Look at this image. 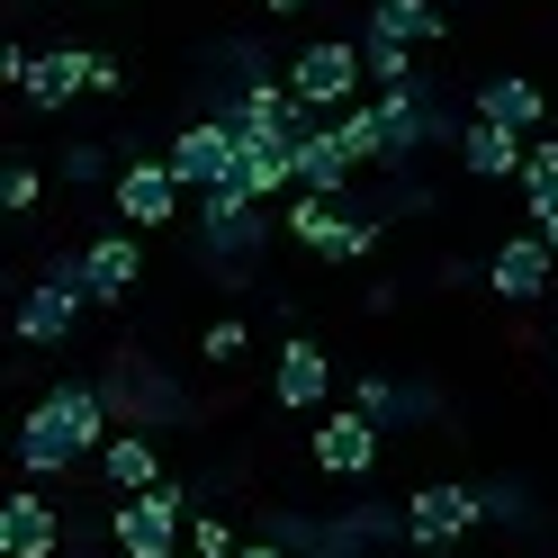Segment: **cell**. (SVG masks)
Wrapping results in <instances>:
<instances>
[{
	"instance_id": "1",
	"label": "cell",
	"mask_w": 558,
	"mask_h": 558,
	"mask_svg": "<svg viewBox=\"0 0 558 558\" xmlns=\"http://www.w3.org/2000/svg\"><path fill=\"white\" fill-rule=\"evenodd\" d=\"M109 424H118L109 388H90V378L46 388L37 405H27V424H19V469H27V486H46V477H63L73 460L109 450Z\"/></svg>"
},
{
	"instance_id": "2",
	"label": "cell",
	"mask_w": 558,
	"mask_h": 558,
	"mask_svg": "<svg viewBox=\"0 0 558 558\" xmlns=\"http://www.w3.org/2000/svg\"><path fill=\"white\" fill-rule=\"evenodd\" d=\"M369 118H378V145H388V171L424 162L441 135H450V145L469 135V118H450V109H441V90H424V73H414L405 90H378V99H369Z\"/></svg>"
},
{
	"instance_id": "3",
	"label": "cell",
	"mask_w": 558,
	"mask_h": 558,
	"mask_svg": "<svg viewBox=\"0 0 558 558\" xmlns=\"http://www.w3.org/2000/svg\"><path fill=\"white\" fill-rule=\"evenodd\" d=\"M109 541L118 558H181L190 549V486H145V496H118L109 513Z\"/></svg>"
},
{
	"instance_id": "4",
	"label": "cell",
	"mask_w": 558,
	"mask_h": 558,
	"mask_svg": "<svg viewBox=\"0 0 558 558\" xmlns=\"http://www.w3.org/2000/svg\"><path fill=\"white\" fill-rule=\"evenodd\" d=\"M361 73H369V54L361 37H316V46H298L289 54V90L306 99V109H361Z\"/></svg>"
},
{
	"instance_id": "5",
	"label": "cell",
	"mask_w": 558,
	"mask_h": 558,
	"mask_svg": "<svg viewBox=\"0 0 558 558\" xmlns=\"http://www.w3.org/2000/svg\"><path fill=\"white\" fill-rule=\"evenodd\" d=\"M289 234L325 262H369L378 253V217H342V198H289Z\"/></svg>"
},
{
	"instance_id": "6",
	"label": "cell",
	"mask_w": 558,
	"mask_h": 558,
	"mask_svg": "<svg viewBox=\"0 0 558 558\" xmlns=\"http://www.w3.org/2000/svg\"><path fill=\"white\" fill-rule=\"evenodd\" d=\"M82 306H90V289H82V253H73V262H54L37 289L19 298V342H73Z\"/></svg>"
},
{
	"instance_id": "7",
	"label": "cell",
	"mask_w": 558,
	"mask_h": 558,
	"mask_svg": "<svg viewBox=\"0 0 558 558\" xmlns=\"http://www.w3.org/2000/svg\"><path fill=\"white\" fill-rule=\"evenodd\" d=\"M477 522H486L477 486H414V496H405V541L414 549H450V541H469Z\"/></svg>"
},
{
	"instance_id": "8",
	"label": "cell",
	"mask_w": 558,
	"mask_h": 558,
	"mask_svg": "<svg viewBox=\"0 0 558 558\" xmlns=\"http://www.w3.org/2000/svg\"><path fill=\"white\" fill-rule=\"evenodd\" d=\"M181 198H190V181H181V171H171L162 154H154V162H126L118 181H109V207H118L126 226H145V234L181 217Z\"/></svg>"
},
{
	"instance_id": "9",
	"label": "cell",
	"mask_w": 558,
	"mask_h": 558,
	"mask_svg": "<svg viewBox=\"0 0 558 558\" xmlns=\"http://www.w3.org/2000/svg\"><path fill=\"white\" fill-rule=\"evenodd\" d=\"M549 270H558V253H549V234L532 226V234H505V243H496L486 289H496L505 306H541V298H549Z\"/></svg>"
},
{
	"instance_id": "10",
	"label": "cell",
	"mask_w": 558,
	"mask_h": 558,
	"mask_svg": "<svg viewBox=\"0 0 558 558\" xmlns=\"http://www.w3.org/2000/svg\"><path fill=\"white\" fill-rule=\"evenodd\" d=\"M378 441H388V424H369L361 405H342V414H325V424H316V469L342 477V486H361V477L378 469Z\"/></svg>"
},
{
	"instance_id": "11",
	"label": "cell",
	"mask_w": 558,
	"mask_h": 558,
	"mask_svg": "<svg viewBox=\"0 0 558 558\" xmlns=\"http://www.w3.org/2000/svg\"><path fill=\"white\" fill-rule=\"evenodd\" d=\"M270 397H279V414H325V397H333V361H325V342H306V333L279 342V361H270Z\"/></svg>"
},
{
	"instance_id": "12",
	"label": "cell",
	"mask_w": 558,
	"mask_h": 558,
	"mask_svg": "<svg viewBox=\"0 0 558 558\" xmlns=\"http://www.w3.org/2000/svg\"><path fill=\"white\" fill-rule=\"evenodd\" d=\"M0 558H63V513L37 486H19V496L0 505Z\"/></svg>"
},
{
	"instance_id": "13",
	"label": "cell",
	"mask_w": 558,
	"mask_h": 558,
	"mask_svg": "<svg viewBox=\"0 0 558 558\" xmlns=\"http://www.w3.org/2000/svg\"><path fill=\"white\" fill-rule=\"evenodd\" d=\"M469 118H496V126H513V135H541L549 99H541V82H522V73H486V82L469 90Z\"/></svg>"
},
{
	"instance_id": "14",
	"label": "cell",
	"mask_w": 558,
	"mask_h": 558,
	"mask_svg": "<svg viewBox=\"0 0 558 558\" xmlns=\"http://www.w3.org/2000/svg\"><path fill=\"white\" fill-rule=\"evenodd\" d=\"M270 243V207H198V253L207 262H253Z\"/></svg>"
},
{
	"instance_id": "15",
	"label": "cell",
	"mask_w": 558,
	"mask_h": 558,
	"mask_svg": "<svg viewBox=\"0 0 558 558\" xmlns=\"http://www.w3.org/2000/svg\"><path fill=\"white\" fill-rule=\"evenodd\" d=\"M522 154H532V135H513L496 118H469V135H460V171L469 181H522Z\"/></svg>"
},
{
	"instance_id": "16",
	"label": "cell",
	"mask_w": 558,
	"mask_h": 558,
	"mask_svg": "<svg viewBox=\"0 0 558 558\" xmlns=\"http://www.w3.org/2000/svg\"><path fill=\"white\" fill-rule=\"evenodd\" d=\"M90 54L99 46H54V54H37V73H27V109H73V99L90 90Z\"/></svg>"
},
{
	"instance_id": "17",
	"label": "cell",
	"mask_w": 558,
	"mask_h": 558,
	"mask_svg": "<svg viewBox=\"0 0 558 558\" xmlns=\"http://www.w3.org/2000/svg\"><path fill=\"white\" fill-rule=\"evenodd\" d=\"M135 279H145V253H135V234H99L90 253H82V289H90V306H118Z\"/></svg>"
},
{
	"instance_id": "18",
	"label": "cell",
	"mask_w": 558,
	"mask_h": 558,
	"mask_svg": "<svg viewBox=\"0 0 558 558\" xmlns=\"http://www.w3.org/2000/svg\"><path fill=\"white\" fill-rule=\"evenodd\" d=\"M99 477H109V496H145V486H162V450L154 433H109V450H99Z\"/></svg>"
},
{
	"instance_id": "19",
	"label": "cell",
	"mask_w": 558,
	"mask_h": 558,
	"mask_svg": "<svg viewBox=\"0 0 558 558\" xmlns=\"http://www.w3.org/2000/svg\"><path fill=\"white\" fill-rule=\"evenodd\" d=\"M352 154H342V135L333 126H316V135H306V145H298V190L306 198H342V190H352Z\"/></svg>"
},
{
	"instance_id": "20",
	"label": "cell",
	"mask_w": 558,
	"mask_h": 558,
	"mask_svg": "<svg viewBox=\"0 0 558 558\" xmlns=\"http://www.w3.org/2000/svg\"><path fill=\"white\" fill-rule=\"evenodd\" d=\"M369 19H378V27H397V37H405V46H424V54L450 37V10H441V0H369Z\"/></svg>"
},
{
	"instance_id": "21",
	"label": "cell",
	"mask_w": 558,
	"mask_h": 558,
	"mask_svg": "<svg viewBox=\"0 0 558 558\" xmlns=\"http://www.w3.org/2000/svg\"><path fill=\"white\" fill-rule=\"evenodd\" d=\"M352 405L369 414V424H405V414H424V388H405V378H388V369H361Z\"/></svg>"
},
{
	"instance_id": "22",
	"label": "cell",
	"mask_w": 558,
	"mask_h": 558,
	"mask_svg": "<svg viewBox=\"0 0 558 558\" xmlns=\"http://www.w3.org/2000/svg\"><path fill=\"white\" fill-rule=\"evenodd\" d=\"M361 54H369V82H378V90H405V82H414V54H424V46H405L397 27H378V19H369V27H361Z\"/></svg>"
},
{
	"instance_id": "23",
	"label": "cell",
	"mask_w": 558,
	"mask_h": 558,
	"mask_svg": "<svg viewBox=\"0 0 558 558\" xmlns=\"http://www.w3.org/2000/svg\"><path fill=\"white\" fill-rule=\"evenodd\" d=\"M522 207H532V226H541V217H558V135L522 154Z\"/></svg>"
},
{
	"instance_id": "24",
	"label": "cell",
	"mask_w": 558,
	"mask_h": 558,
	"mask_svg": "<svg viewBox=\"0 0 558 558\" xmlns=\"http://www.w3.org/2000/svg\"><path fill=\"white\" fill-rule=\"evenodd\" d=\"M325 126L342 135V154H352L361 171H369V162H388V145H378V118H369V109H342V118H325Z\"/></svg>"
},
{
	"instance_id": "25",
	"label": "cell",
	"mask_w": 558,
	"mask_h": 558,
	"mask_svg": "<svg viewBox=\"0 0 558 558\" xmlns=\"http://www.w3.org/2000/svg\"><path fill=\"white\" fill-rule=\"evenodd\" d=\"M243 342H253V333H243V316H217V325L198 333V352L217 361V369H234V361H243Z\"/></svg>"
},
{
	"instance_id": "26",
	"label": "cell",
	"mask_w": 558,
	"mask_h": 558,
	"mask_svg": "<svg viewBox=\"0 0 558 558\" xmlns=\"http://www.w3.org/2000/svg\"><path fill=\"white\" fill-rule=\"evenodd\" d=\"M190 549H198V558H234L243 541H234V522H226V513H190Z\"/></svg>"
},
{
	"instance_id": "27",
	"label": "cell",
	"mask_w": 558,
	"mask_h": 558,
	"mask_svg": "<svg viewBox=\"0 0 558 558\" xmlns=\"http://www.w3.org/2000/svg\"><path fill=\"white\" fill-rule=\"evenodd\" d=\"M63 181H118V171H109V154H99V145H63Z\"/></svg>"
},
{
	"instance_id": "28",
	"label": "cell",
	"mask_w": 558,
	"mask_h": 558,
	"mask_svg": "<svg viewBox=\"0 0 558 558\" xmlns=\"http://www.w3.org/2000/svg\"><path fill=\"white\" fill-rule=\"evenodd\" d=\"M477 496H486V522H532V505H522V486H477Z\"/></svg>"
},
{
	"instance_id": "29",
	"label": "cell",
	"mask_w": 558,
	"mask_h": 558,
	"mask_svg": "<svg viewBox=\"0 0 558 558\" xmlns=\"http://www.w3.org/2000/svg\"><path fill=\"white\" fill-rule=\"evenodd\" d=\"M37 190H46L37 171H10V181H0V207H10V217H27V207H37Z\"/></svg>"
},
{
	"instance_id": "30",
	"label": "cell",
	"mask_w": 558,
	"mask_h": 558,
	"mask_svg": "<svg viewBox=\"0 0 558 558\" xmlns=\"http://www.w3.org/2000/svg\"><path fill=\"white\" fill-rule=\"evenodd\" d=\"M27 73H37V46H19V37H10V46H0V82L27 90Z\"/></svg>"
},
{
	"instance_id": "31",
	"label": "cell",
	"mask_w": 558,
	"mask_h": 558,
	"mask_svg": "<svg viewBox=\"0 0 558 558\" xmlns=\"http://www.w3.org/2000/svg\"><path fill=\"white\" fill-rule=\"evenodd\" d=\"M126 90V63L118 54H90V99H118Z\"/></svg>"
},
{
	"instance_id": "32",
	"label": "cell",
	"mask_w": 558,
	"mask_h": 558,
	"mask_svg": "<svg viewBox=\"0 0 558 558\" xmlns=\"http://www.w3.org/2000/svg\"><path fill=\"white\" fill-rule=\"evenodd\" d=\"M234 558H298V549H289V541H243Z\"/></svg>"
},
{
	"instance_id": "33",
	"label": "cell",
	"mask_w": 558,
	"mask_h": 558,
	"mask_svg": "<svg viewBox=\"0 0 558 558\" xmlns=\"http://www.w3.org/2000/svg\"><path fill=\"white\" fill-rule=\"evenodd\" d=\"M262 10H270V19H298V10H306V0H262Z\"/></svg>"
},
{
	"instance_id": "34",
	"label": "cell",
	"mask_w": 558,
	"mask_h": 558,
	"mask_svg": "<svg viewBox=\"0 0 558 558\" xmlns=\"http://www.w3.org/2000/svg\"><path fill=\"white\" fill-rule=\"evenodd\" d=\"M405 558H441V549H405Z\"/></svg>"
},
{
	"instance_id": "35",
	"label": "cell",
	"mask_w": 558,
	"mask_h": 558,
	"mask_svg": "<svg viewBox=\"0 0 558 558\" xmlns=\"http://www.w3.org/2000/svg\"><path fill=\"white\" fill-rule=\"evenodd\" d=\"M90 10H118V0H90Z\"/></svg>"
},
{
	"instance_id": "36",
	"label": "cell",
	"mask_w": 558,
	"mask_h": 558,
	"mask_svg": "<svg viewBox=\"0 0 558 558\" xmlns=\"http://www.w3.org/2000/svg\"><path fill=\"white\" fill-rule=\"evenodd\" d=\"M73 558H90V549H73Z\"/></svg>"
},
{
	"instance_id": "37",
	"label": "cell",
	"mask_w": 558,
	"mask_h": 558,
	"mask_svg": "<svg viewBox=\"0 0 558 558\" xmlns=\"http://www.w3.org/2000/svg\"><path fill=\"white\" fill-rule=\"evenodd\" d=\"M181 558H198V549H181Z\"/></svg>"
}]
</instances>
